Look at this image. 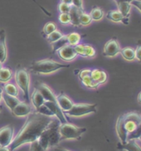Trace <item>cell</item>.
<instances>
[{"label":"cell","mask_w":141,"mask_h":151,"mask_svg":"<svg viewBox=\"0 0 141 151\" xmlns=\"http://www.w3.org/2000/svg\"><path fill=\"white\" fill-rule=\"evenodd\" d=\"M120 46L119 44V42L115 38H112L104 46L103 49V55L106 58H114L117 56L120 52Z\"/></svg>","instance_id":"cell-8"},{"label":"cell","mask_w":141,"mask_h":151,"mask_svg":"<svg viewBox=\"0 0 141 151\" xmlns=\"http://www.w3.org/2000/svg\"><path fill=\"white\" fill-rule=\"evenodd\" d=\"M138 101L140 104H141V92L139 94V96H138Z\"/></svg>","instance_id":"cell-46"},{"label":"cell","mask_w":141,"mask_h":151,"mask_svg":"<svg viewBox=\"0 0 141 151\" xmlns=\"http://www.w3.org/2000/svg\"><path fill=\"white\" fill-rule=\"evenodd\" d=\"M36 111L40 113V114H42V115H44V116H50V117L54 116L53 112L50 111V109L46 106L44 104H43L42 106H41L40 107H38L37 109H36Z\"/></svg>","instance_id":"cell-35"},{"label":"cell","mask_w":141,"mask_h":151,"mask_svg":"<svg viewBox=\"0 0 141 151\" xmlns=\"http://www.w3.org/2000/svg\"><path fill=\"white\" fill-rule=\"evenodd\" d=\"M7 46H6V32L4 29L0 30V62L2 63L7 60Z\"/></svg>","instance_id":"cell-20"},{"label":"cell","mask_w":141,"mask_h":151,"mask_svg":"<svg viewBox=\"0 0 141 151\" xmlns=\"http://www.w3.org/2000/svg\"><path fill=\"white\" fill-rule=\"evenodd\" d=\"M84 12V10H80V9H76L74 6L71 5L70 9V12H69V15H70V23L71 25L75 26V27H79L81 26L79 22V18L81 14Z\"/></svg>","instance_id":"cell-21"},{"label":"cell","mask_w":141,"mask_h":151,"mask_svg":"<svg viewBox=\"0 0 141 151\" xmlns=\"http://www.w3.org/2000/svg\"><path fill=\"white\" fill-rule=\"evenodd\" d=\"M91 77L96 85V88H98L101 85L106 83V81H107V74L104 71L99 70V69L91 70Z\"/></svg>","instance_id":"cell-17"},{"label":"cell","mask_w":141,"mask_h":151,"mask_svg":"<svg viewBox=\"0 0 141 151\" xmlns=\"http://www.w3.org/2000/svg\"><path fill=\"white\" fill-rule=\"evenodd\" d=\"M31 112L32 107L28 104V102H21V101L18 103L12 111L13 116H18V117L28 116Z\"/></svg>","instance_id":"cell-14"},{"label":"cell","mask_w":141,"mask_h":151,"mask_svg":"<svg viewBox=\"0 0 141 151\" xmlns=\"http://www.w3.org/2000/svg\"><path fill=\"white\" fill-rule=\"evenodd\" d=\"M117 148L125 151H141V147L137 143L136 139H128L125 143H118Z\"/></svg>","instance_id":"cell-19"},{"label":"cell","mask_w":141,"mask_h":151,"mask_svg":"<svg viewBox=\"0 0 141 151\" xmlns=\"http://www.w3.org/2000/svg\"><path fill=\"white\" fill-rule=\"evenodd\" d=\"M55 30H57V27H56L55 23H53V22H47V23L45 24V26L43 27L42 33L44 35L48 36L49 34H51Z\"/></svg>","instance_id":"cell-33"},{"label":"cell","mask_w":141,"mask_h":151,"mask_svg":"<svg viewBox=\"0 0 141 151\" xmlns=\"http://www.w3.org/2000/svg\"><path fill=\"white\" fill-rule=\"evenodd\" d=\"M58 53L59 58L65 62H71L77 57L74 47L70 45H66L62 48H60L56 52Z\"/></svg>","instance_id":"cell-9"},{"label":"cell","mask_w":141,"mask_h":151,"mask_svg":"<svg viewBox=\"0 0 141 151\" xmlns=\"http://www.w3.org/2000/svg\"><path fill=\"white\" fill-rule=\"evenodd\" d=\"M15 81L18 86L22 90L23 97L26 102H28L29 87H30V75L25 68H18L15 71Z\"/></svg>","instance_id":"cell-5"},{"label":"cell","mask_w":141,"mask_h":151,"mask_svg":"<svg viewBox=\"0 0 141 151\" xmlns=\"http://www.w3.org/2000/svg\"><path fill=\"white\" fill-rule=\"evenodd\" d=\"M0 151H11L9 147H5V146H1L0 147Z\"/></svg>","instance_id":"cell-44"},{"label":"cell","mask_w":141,"mask_h":151,"mask_svg":"<svg viewBox=\"0 0 141 151\" xmlns=\"http://www.w3.org/2000/svg\"><path fill=\"white\" fill-rule=\"evenodd\" d=\"M80 80L81 81V82L83 83V85L85 86H86V87H88V88L96 89V85H95L94 81H93V80L91 79V75L83 76V77L80 78Z\"/></svg>","instance_id":"cell-31"},{"label":"cell","mask_w":141,"mask_h":151,"mask_svg":"<svg viewBox=\"0 0 141 151\" xmlns=\"http://www.w3.org/2000/svg\"><path fill=\"white\" fill-rule=\"evenodd\" d=\"M2 67H3V63L0 62V70H1V68H2Z\"/></svg>","instance_id":"cell-48"},{"label":"cell","mask_w":141,"mask_h":151,"mask_svg":"<svg viewBox=\"0 0 141 151\" xmlns=\"http://www.w3.org/2000/svg\"><path fill=\"white\" fill-rule=\"evenodd\" d=\"M106 18L114 22H123L124 24L128 25L129 23V18L123 16V14L119 10H110L106 14Z\"/></svg>","instance_id":"cell-16"},{"label":"cell","mask_w":141,"mask_h":151,"mask_svg":"<svg viewBox=\"0 0 141 151\" xmlns=\"http://www.w3.org/2000/svg\"><path fill=\"white\" fill-rule=\"evenodd\" d=\"M119 53L121 54L122 58L128 61V62H132L135 60V49L129 47H126L124 48L120 49Z\"/></svg>","instance_id":"cell-24"},{"label":"cell","mask_w":141,"mask_h":151,"mask_svg":"<svg viewBox=\"0 0 141 151\" xmlns=\"http://www.w3.org/2000/svg\"><path fill=\"white\" fill-rule=\"evenodd\" d=\"M71 5L66 4L64 3H61L58 5V10L61 14H69Z\"/></svg>","instance_id":"cell-38"},{"label":"cell","mask_w":141,"mask_h":151,"mask_svg":"<svg viewBox=\"0 0 141 151\" xmlns=\"http://www.w3.org/2000/svg\"><path fill=\"white\" fill-rule=\"evenodd\" d=\"M124 124L127 133H132L141 123V115L138 112H129L124 114Z\"/></svg>","instance_id":"cell-7"},{"label":"cell","mask_w":141,"mask_h":151,"mask_svg":"<svg viewBox=\"0 0 141 151\" xmlns=\"http://www.w3.org/2000/svg\"><path fill=\"white\" fill-rule=\"evenodd\" d=\"M77 56L79 55L81 58H91L96 56V50L92 46L88 44H77L74 47Z\"/></svg>","instance_id":"cell-11"},{"label":"cell","mask_w":141,"mask_h":151,"mask_svg":"<svg viewBox=\"0 0 141 151\" xmlns=\"http://www.w3.org/2000/svg\"><path fill=\"white\" fill-rule=\"evenodd\" d=\"M66 38H67V41H68V45L75 47L76 45L79 44L81 37L77 32H71L70 34L66 35Z\"/></svg>","instance_id":"cell-27"},{"label":"cell","mask_w":141,"mask_h":151,"mask_svg":"<svg viewBox=\"0 0 141 151\" xmlns=\"http://www.w3.org/2000/svg\"><path fill=\"white\" fill-rule=\"evenodd\" d=\"M62 36L63 35H62V33L61 32L58 31V30H55L51 34H49L47 38V41H48L50 43H54L57 41L59 40Z\"/></svg>","instance_id":"cell-32"},{"label":"cell","mask_w":141,"mask_h":151,"mask_svg":"<svg viewBox=\"0 0 141 151\" xmlns=\"http://www.w3.org/2000/svg\"><path fill=\"white\" fill-rule=\"evenodd\" d=\"M86 131V128L78 127L76 125L70 124L68 122L60 124L59 132L61 134V139H80L81 135Z\"/></svg>","instance_id":"cell-4"},{"label":"cell","mask_w":141,"mask_h":151,"mask_svg":"<svg viewBox=\"0 0 141 151\" xmlns=\"http://www.w3.org/2000/svg\"><path fill=\"white\" fill-rule=\"evenodd\" d=\"M1 111H2V107L0 106V113H1Z\"/></svg>","instance_id":"cell-49"},{"label":"cell","mask_w":141,"mask_h":151,"mask_svg":"<svg viewBox=\"0 0 141 151\" xmlns=\"http://www.w3.org/2000/svg\"><path fill=\"white\" fill-rule=\"evenodd\" d=\"M57 99V102H58V106L62 109V111L66 112V111H69L71 107L73 106L74 103L72 102V101L70 100L68 96H66L64 94H60L58 96H56Z\"/></svg>","instance_id":"cell-18"},{"label":"cell","mask_w":141,"mask_h":151,"mask_svg":"<svg viewBox=\"0 0 141 151\" xmlns=\"http://www.w3.org/2000/svg\"><path fill=\"white\" fill-rule=\"evenodd\" d=\"M52 121L53 119L50 116L42 115L37 111L30 113L24 124L9 146L10 150L14 151L24 144H31L37 140L41 134Z\"/></svg>","instance_id":"cell-1"},{"label":"cell","mask_w":141,"mask_h":151,"mask_svg":"<svg viewBox=\"0 0 141 151\" xmlns=\"http://www.w3.org/2000/svg\"><path fill=\"white\" fill-rule=\"evenodd\" d=\"M140 140H141V136H140Z\"/></svg>","instance_id":"cell-51"},{"label":"cell","mask_w":141,"mask_h":151,"mask_svg":"<svg viewBox=\"0 0 141 151\" xmlns=\"http://www.w3.org/2000/svg\"><path fill=\"white\" fill-rule=\"evenodd\" d=\"M32 103L33 105V106L35 107V109H37L38 107L42 106L45 102V100L43 96H42V94L40 93V91L36 88L35 91L32 94Z\"/></svg>","instance_id":"cell-23"},{"label":"cell","mask_w":141,"mask_h":151,"mask_svg":"<svg viewBox=\"0 0 141 151\" xmlns=\"http://www.w3.org/2000/svg\"><path fill=\"white\" fill-rule=\"evenodd\" d=\"M88 151H94V150H88Z\"/></svg>","instance_id":"cell-50"},{"label":"cell","mask_w":141,"mask_h":151,"mask_svg":"<svg viewBox=\"0 0 141 151\" xmlns=\"http://www.w3.org/2000/svg\"><path fill=\"white\" fill-rule=\"evenodd\" d=\"M2 99L4 100L5 105L9 107V109L10 111H12L14 109V107L18 105V103L20 102V101L18 100V97L16 96H10L9 94L3 92L2 95Z\"/></svg>","instance_id":"cell-22"},{"label":"cell","mask_w":141,"mask_h":151,"mask_svg":"<svg viewBox=\"0 0 141 151\" xmlns=\"http://www.w3.org/2000/svg\"><path fill=\"white\" fill-rule=\"evenodd\" d=\"M115 2V4H121V3H124V4H131V2L133 0H114Z\"/></svg>","instance_id":"cell-42"},{"label":"cell","mask_w":141,"mask_h":151,"mask_svg":"<svg viewBox=\"0 0 141 151\" xmlns=\"http://www.w3.org/2000/svg\"><path fill=\"white\" fill-rule=\"evenodd\" d=\"M4 91L5 93L9 94L10 96H13L18 97V90L14 85L10 84V83L5 84L4 86Z\"/></svg>","instance_id":"cell-29"},{"label":"cell","mask_w":141,"mask_h":151,"mask_svg":"<svg viewBox=\"0 0 141 151\" xmlns=\"http://www.w3.org/2000/svg\"><path fill=\"white\" fill-rule=\"evenodd\" d=\"M79 22L80 24H81V26H87V25L91 23L92 19L91 18L90 14H86L85 12H82V13L81 14V15H80Z\"/></svg>","instance_id":"cell-30"},{"label":"cell","mask_w":141,"mask_h":151,"mask_svg":"<svg viewBox=\"0 0 141 151\" xmlns=\"http://www.w3.org/2000/svg\"><path fill=\"white\" fill-rule=\"evenodd\" d=\"M62 3H64V4H66L71 5L72 0H62Z\"/></svg>","instance_id":"cell-45"},{"label":"cell","mask_w":141,"mask_h":151,"mask_svg":"<svg viewBox=\"0 0 141 151\" xmlns=\"http://www.w3.org/2000/svg\"><path fill=\"white\" fill-rule=\"evenodd\" d=\"M3 92H4V91L2 88H0V101H1V99H2V95H3Z\"/></svg>","instance_id":"cell-47"},{"label":"cell","mask_w":141,"mask_h":151,"mask_svg":"<svg viewBox=\"0 0 141 151\" xmlns=\"http://www.w3.org/2000/svg\"><path fill=\"white\" fill-rule=\"evenodd\" d=\"M90 16L92 19V21H100L104 17V12L101 8L95 7L91 9L90 13Z\"/></svg>","instance_id":"cell-26"},{"label":"cell","mask_w":141,"mask_h":151,"mask_svg":"<svg viewBox=\"0 0 141 151\" xmlns=\"http://www.w3.org/2000/svg\"><path fill=\"white\" fill-rule=\"evenodd\" d=\"M135 59L141 62V45H139L137 47V48L135 50Z\"/></svg>","instance_id":"cell-40"},{"label":"cell","mask_w":141,"mask_h":151,"mask_svg":"<svg viewBox=\"0 0 141 151\" xmlns=\"http://www.w3.org/2000/svg\"><path fill=\"white\" fill-rule=\"evenodd\" d=\"M60 124L61 123L58 120H53L38 138L37 141L46 150L57 146L60 141H62L61 134L59 132Z\"/></svg>","instance_id":"cell-2"},{"label":"cell","mask_w":141,"mask_h":151,"mask_svg":"<svg viewBox=\"0 0 141 151\" xmlns=\"http://www.w3.org/2000/svg\"><path fill=\"white\" fill-rule=\"evenodd\" d=\"M115 129H116V133L118 134L120 143L124 144V143L126 142L127 139H128V133H127L125 127H124L123 115H121L118 117L117 121H116V124H115Z\"/></svg>","instance_id":"cell-13"},{"label":"cell","mask_w":141,"mask_h":151,"mask_svg":"<svg viewBox=\"0 0 141 151\" xmlns=\"http://www.w3.org/2000/svg\"><path fill=\"white\" fill-rule=\"evenodd\" d=\"M131 6L135 7L141 13V0H133L131 2Z\"/></svg>","instance_id":"cell-41"},{"label":"cell","mask_w":141,"mask_h":151,"mask_svg":"<svg viewBox=\"0 0 141 151\" xmlns=\"http://www.w3.org/2000/svg\"><path fill=\"white\" fill-rule=\"evenodd\" d=\"M30 151H47V150L42 146L37 140H36L34 142L31 143Z\"/></svg>","instance_id":"cell-37"},{"label":"cell","mask_w":141,"mask_h":151,"mask_svg":"<svg viewBox=\"0 0 141 151\" xmlns=\"http://www.w3.org/2000/svg\"><path fill=\"white\" fill-rule=\"evenodd\" d=\"M36 88L42 94V96L44 98L45 101H57L56 96L54 95L53 91L50 89V87L44 83H37Z\"/></svg>","instance_id":"cell-15"},{"label":"cell","mask_w":141,"mask_h":151,"mask_svg":"<svg viewBox=\"0 0 141 151\" xmlns=\"http://www.w3.org/2000/svg\"><path fill=\"white\" fill-rule=\"evenodd\" d=\"M13 77V71L10 68L2 67L0 70V82L8 83Z\"/></svg>","instance_id":"cell-25"},{"label":"cell","mask_w":141,"mask_h":151,"mask_svg":"<svg viewBox=\"0 0 141 151\" xmlns=\"http://www.w3.org/2000/svg\"><path fill=\"white\" fill-rule=\"evenodd\" d=\"M13 128L11 125H6L0 129V145L9 147L13 141Z\"/></svg>","instance_id":"cell-10"},{"label":"cell","mask_w":141,"mask_h":151,"mask_svg":"<svg viewBox=\"0 0 141 151\" xmlns=\"http://www.w3.org/2000/svg\"><path fill=\"white\" fill-rule=\"evenodd\" d=\"M71 5L74 6L76 9H80V10H84L83 2H82V0H72Z\"/></svg>","instance_id":"cell-39"},{"label":"cell","mask_w":141,"mask_h":151,"mask_svg":"<svg viewBox=\"0 0 141 151\" xmlns=\"http://www.w3.org/2000/svg\"><path fill=\"white\" fill-rule=\"evenodd\" d=\"M140 136H141V123L137 126L136 129H135L132 133L129 134L127 140H128V139H140Z\"/></svg>","instance_id":"cell-34"},{"label":"cell","mask_w":141,"mask_h":151,"mask_svg":"<svg viewBox=\"0 0 141 151\" xmlns=\"http://www.w3.org/2000/svg\"><path fill=\"white\" fill-rule=\"evenodd\" d=\"M58 20L62 24H64V25L69 24L70 22V15L69 14H60L58 17Z\"/></svg>","instance_id":"cell-36"},{"label":"cell","mask_w":141,"mask_h":151,"mask_svg":"<svg viewBox=\"0 0 141 151\" xmlns=\"http://www.w3.org/2000/svg\"><path fill=\"white\" fill-rule=\"evenodd\" d=\"M52 45H53V52H56L60 48L65 47L66 45H68V41L66 38V35H63L59 40L57 41L54 43H52Z\"/></svg>","instance_id":"cell-28"},{"label":"cell","mask_w":141,"mask_h":151,"mask_svg":"<svg viewBox=\"0 0 141 151\" xmlns=\"http://www.w3.org/2000/svg\"><path fill=\"white\" fill-rule=\"evenodd\" d=\"M97 111L96 104H87V103H77L74 104L69 111H66V115L74 117L86 116L91 113H96Z\"/></svg>","instance_id":"cell-6"},{"label":"cell","mask_w":141,"mask_h":151,"mask_svg":"<svg viewBox=\"0 0 141 151\" xmlns=\"http://www.w3.org/2000/svg\"><path fill=\"white\" fill-rule=\"evenodd\" d=\"M55 151H70L69 150H66L65 148H62V147H57L55 149Z\"/></svg>","instance_id":"cell-43"},{"label":"cell","mask_w":141,"mask_h":151,"mask_svg":"<svg viewBox=\"0 0 141 151\" xmlns=\"http://www.w3.org/2000/svg\"><path fill=\"white\" fill-rule=\"evenodd\" d=\"M69 64H63L51 59H43L33 62L30 66V70L37 74H51L62 68L70 67Z\"/></svg>","instance_id":"cell-3"},{"label":"cell","mask_w":141,"mask_h":151,"mask_svg":"<svg viewBox=\"0 0 141 151\" xmlns=\"http://www.w3.org/2000/svg\"><path fill=\"white\" fill-rule=\"evenodd\" d=\"M44 105L50 109V111H52L53 115L58 118V120L60 121L61 124H64V123L67 122L64 112L58 106L57 101H45Z\"/></svg>","instance_id":"cell-12"},{"label":"cell","mask_w":141,"mask_h":151,"mask_svg":"<svg viewBox=\"0 0 141 151\" xmlns=\"http://www.w3.org/2000/svg\"><path fill=\"white\" fill-rule=\"evenodd\" d=\"M0 147H1V145H0Z\"/></svg>","instance_id":"cell-52"}]
</instances>
